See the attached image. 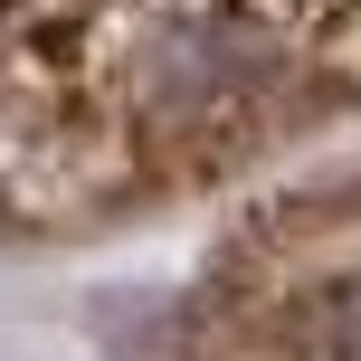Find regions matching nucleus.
<instances>
[{
	"instance_id": "f257e3e1",
	"label": "nucleus",
	"mask_w": 361,
	"mask_h": 361,
	"mask_svg": "<svg viewBox=\"0 0 361 361\" xmlns=\"http://www.w3.org/2000/svg\"><path fill=\"white\" fill-rule=\"evenodd\" d=\"M162 361H361V162L257 200L200 257Z\"/></svg>"
}]
</instances>
